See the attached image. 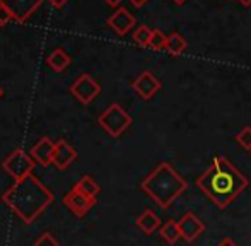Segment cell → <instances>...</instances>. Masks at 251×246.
I'll return each instance as SVG.
<instances>
[{"label": "cell", "instance_id": "cell-16", "mask_svg": "<svg viewBox=\"0 0 251 246\" xmlns=\"http://www.w3.org/2000/svg\"><path fill=\"white\" fill-rule=\"evenodd\" d=\"M186 40L181 36L179 33H171L168 36V43H166V50H168L169 55H173V57H178V55H181L183 51L186 50Z\"/></svg>", "mask_w": 251, "mask_h": 246}, {"label": "cell", "instance_id": "cell-30", "mask_svg": "<svg viewBox=\"0 0 251 246\" xmlns=\"http://www.w3.org/2000/svg\"><path fill=\"white\" fill-rule=\"evenodd\" d=\"M2 96H3V89H2V86H0V99H2Z\"/></svg>", "mask_w": 251, "mask_h": 246}, {"label": "cell", "instance_id": "cell-28", "mask_svg": "<svg viewBox=\"0 0 251 246\" xmlns=\"http://www.w3.org/2000/svg\"><path fill=\"white\" fill-rule=\"evenodd\" d=\"M239 2H241L243 5H246V7H250V5H251V0H239Z\"/></svg>", "mask_w": 251, "mask_h": 246}, {"label": "cell", "instance_id": "cell-13", "mask_svg": "<svg viewBox=\"0 0 251 246\" xmlns=\"http://www.w3.org/2000/svg\"><path fill=\"white\" fill-rule=\"evenodd\" d=\"M77 159V150L65 140L55 142V154H53V166L58 170H65L72 164V161Z\"/></svg>", "mask_w": 251, "mask_h": 246}, {"label": "cell", "instance_id": "cell-10", "mask_svg": "<svg viewBox=\"0 0 251 246\" xmlns=\"http://www.w3.org/2000/svg\"><path fill=\"white\" fill-rule=\"evenodd\" d=\"M178 227H179V233H181V238L185 241H188V243L195 241L205 231V224L193 212H186L178 221Z\"/></svg>", "mask_w": 251, "mask_h": 246}, {"label": "cell", "instance_id": "cell-2", "mask_svg": "<svg viewBox=\"0 0 251 246\" xmlns=\"http://www.w3.org/2000/svg\"><path fill=\"white\" fill-rule=\"evenodd\" d=\"M53 193L33 174L14 181V185L2 195V202L14 210L24 224H33L53 202Z\"/></svg>", "mask_w": 251, "mask_h": 246}, {"label": "cell", "instance_id": "cell-12", "mask_svg": "<svg viewBox=\"0 0 251 246\" xmlns=\"http://www.w3.org/2000/svg\"><path fill=\"white\" fill-rule=\"evenodd\" d=\"M53 154H55V142H51L48 137L40 139L29 150V156L40 166H50L53 164Z\"/></svg>", "mask_w": 251, "mask_h": 246}, {"label": "cell", "instance_id": "cell-23", "mask_svg": "<svg viewBox=\"0 0 251 246\" xmlns=\"http://www.w3.org/2000/svg\"><path fill=\"white\" fill-rule=\"evenodd\" d=\"M10 19H14L12 14H10L3 5H0V26H5Z\"/></svg>", "mask_w": 251, "mask_h": 246}, {"label": "cell", "instance_id": "cell-22", "mask_svg": "<svg viewBox=\"0 0 251 246\" xmlns=\"http://www.w3.org/2000/svg\"><path fill=\"white\" fill-rule=\"evenodd\" d=\"M34 246H58V241L56 238L50 233H43L36 241H34Z\"/></svg>", "mask_w": 251, "mask_h": 246}, {"label": "cell", "instance_id": "cell-1", "mask_svg": "<svg viewBox=\"0 0 251 246\" xmlns=\"http://www.w3.org/2000/svg\"><path fill=\"white\" fill-rule=\"evenodd\" d=\"M248 185V178L222 156H214L212 166L197 178V186L219 209H226Z\"/></svg>", "mask_w": 251, "mask_h": 246}, {"label": "cell", "instance_id": "cell-11", "mask_svg": "<svg viewBox=\"0 0 251 246\" xmlns=\"http://www.w3.org/2000/svg\"><path fill=\"white\" fill-rule=\"evenodd\" d=\"M135 23H137L135 16L130 14V10L125 9V7H120L115 14H111V16L108 17V26L111 27L116 34H120V36H125V34L135 26Z\"/></svg>", "mask_w": 251, "mask_h": 246}, {"label": "cell", "instance_id": "cell-14", "mask_svg": "<svg viewBox=\"0 0 251 246\" xmlns=\"http://www.w3.org/2000/svg\"><path fill=\"white\" fill-rule=\"evenodd\" d=\"M135 224L144 234H152L154 231L161 229V219L157 217V214L152 210H144L139 217L135 219Z\"/></svg>", "mask_w": 251, "mask_h": 246}, {"label": "cell", "instance_id": "cell-8", "mask_svg": "<svg viewBox=\"0 0 251 246\" xmlns=\"http://www.w3.org/2000/svg\"><path fill=\"white\" fill-rule=\"evenodd\" d=\"M43 0H0V5H3L16 21L24 23L38 7L41 5Z\"/></svg>", "mask_w": 251, "mask_h": 246}, {"label": "cell", "instance_id": "cell-25", "mask_svg": "<svg viewBox=\"0 0 251 246\" xmlns=\"http://www.w3.org/2000/svg\"><path fill=\"white\" fill-rule=\"evenodd\" d=\"M217 246H238V245H236L234 241L231 240V238H224V240H222Z\"/></svg>", "mask_w": 251, "mask_h": 246}, {"label": "cell", "instance_id": "cell-20", "mask_svg": "<svg viewBox=\"0 0 251 246\" xmlns=\"http://www.w3.org/2000/svg\"><path fill=\"white\" fill-rule=\"evenodd\" d=\"M166 43H168V36H164V33L161 29L152 31L149 48H152V50H162V48H166Z\"/></svg>", "mask_w": 251, "mask_h": 246}, {"label": "cell", "instance_id": "cell-6", "mask_svg": "<svg viewBox=\"0 0 251 246\" xmlns=\"http://www.w3.org/2000/svg\"><path fill=\"white\" fill-rule=\"evenodd\" d=\"M70 93L77 101H80L82 104H89L100 96L101 86L96 79L89 75V74H82L79 79H75V82L70 86Z\"/></svg>", "mask_w": 251, "mask_h": 246}, {"label": "cell", "instance_id": "cell-21", "mask_svg": "<svg viewBox=\"0 0 251 246\" xmlns=\"http://www.w3.org/2000/svg\"><path fill=\"white\" fill-rule=\"evenodd\" d=\"M236 142L243 147V149L251 152V126H243L239 133L236 135Z\"/></svg>", "mask_w": 251, "mask_h": 246}, {"label": "cell", "instance_id": "cell-17", "mask_svg": "<svg viewBox=\"0 0 251 246\" xmlns=\"http://www.w3.org/2000/svg\"><path fill=\"white\" fill-rule=\"evenodd\" d=\"M75 188H79L80 192L84 193V195H87V197H91V198H96L98 195H100V192H101V188H100V185L96 183V180H94L93 176H89V174H86V176H82L79 181H77L75 185Z\"/></svg>", "mask_w": 251, "mask_h": 246}, {"label": "cell", "instance_id": "cell-15", "mask_svg": "<svg viewBox=\"0 0 251 246\" xmlns=\"http://www.w3.org/2000/svg\"><path fill=\"white\" fill-rule=\"evenodd\" d=\"M47 63L51 70H55V72H62V70H65L67 67L70 65V57H69L67 51L62 50V48H56V50H53L51 53L47 57Z\"/></svg>", "mask_w": 251, "mask_h": 246}, {"label": "cell", "instance_id": "cell-24", "mask_svg": "<svg viewBox=\"0 0 251 246\" xmlns=\"http://www.w3.org/2000/svg\"><path fill=\"white\" fill-rule=\"evenodd\" d=\"M48 2H50L53 7H56V9H60V7L65 5V3L69 2V0H48Z\"/></svg>", "mask_w": 251, "mask_h": 246}, {"label": "cell", "instance_id": "cell-9", "mask_svg": "<svg viewBox=\"0 0 251 246\" xmlns=\"http://www.w3.org/2000/svg\"><path fill=\"white\" fill-rule=\"evenodd\" d=\"M132 87H133V91L142 98V99L147 101V99H151V98L154 96L159 89H161V80H159L152 72L146 70V72H142L135 80H133Z\"/></svg>", "mask_w": 251, "mask_h": 246}, {"label": "cell", "instance_id": "cell-26", "mask_svg": "<svg viewBox=\"0 0 251 246\" xmlns=\"http://www.w3.org/2000/svg\"><path fill=\"white\" fill-rule=\"evenodd\" d=\"M106 3H108V5H111V7H118L120 3L123 2V0H104Z\"/></svg>", "mask_w": 251, "mask_h": 246}, {"label": "cell", "instance_id": "cell-18", "mask_svg": "<svg viewBox=\"0 0 251 246\" xmlns=\"http://www.w3.org/2000/svg\"><path fill=\"white\" fill-rule=\"evenodd\" d=\"M159 234H161V238L168 245H175L176 241H178L179 238H181V233H179L178 222H175V221H168L166 224H162L161 229H159Z\"/></svg>", "mask_w": 251, "mask_h": 246}, {"label": "cell", "instance_id": "cell-19", "mask_svg": "<svg viewBox=\"0 0 251 246\" xmlns=\"http://www.w3.org/2000/svg\"><path fill=\"white\" fill-rule=\"evenodd\" d=\"M152 31L149 26H146V24H142V26H139L135 29V33H133V41H135L139 47L142 48H149V43H151V36H152Z\"/></svg>", "mask_w": 251, "mask_h": 246}, {"label": "cell", "instance_id": "cell-3", "mask_svg": "<svg viewBox=\"0 0 251 246\" xmlns=\"http://www.w3.org/2000/svg\"><path fill=\"white\" fill-rule=\"evenodd\" d=\"M188 181L175 171L169 163H161L142 181V190L161 209H168L181 193L186 192Z\"/></svg>", "mask_w": 251, "mask_h": 246}, {"label": "cell", "instance_id": "cell-5", "mask_svg": "<svg viewBox=\"0 0 251 246\" xmlns=\"http://www.w3.org/2000/svg\"><path fill=\"white\" fill-rule=\"evenodd\" d=\"M36 166V163L33 161V157L27 156L24 150L16 149L10 156L5 157V161L2 163V168L7 174H10V178L14 180H23L27 174H33V170Z\"/></svg>", "mask_w": 251, "mask_h": 246}, {"label": "cell", "instance_id": "cell-27", "mask_svg": "<svg viewBox=\"0 0 251 246\" xmlns=\"http://www.w3.org/2000/svg\"><path fill=\"white\" fill-rule=\"evenodd\" d=\"M130 2H132L135 7H142V5H146V3H147V0H130Z\"/></svg>", "mask_w": 251, "mask_h": 246}, {"label": "cell", "instance_id": "cell-7", "mask_svg": "<svg viewBox=\"0 0 251 246\" xmlns=\"http://www.w3.org/2000/svg\"><path fill=\"white\" fill-rule=\"evenodd\" d=\"M63 205L72 214H75V216H79V217H84L94 205H96V198H91V197L84 195L79 188L74 186V188L63 197Z\"/></svg>", "mask_w": 251, "mask_h": 246}, {"label": "cell", "instance_id": "cell-29", "mask_svg": "<svg viewBox=\"0 0 251 246\" xmlns=\"http://www.w3.org/2000/svg\"><path fill=\"white\" fill-rule=\"evenodd\" d=\"M173 2H175V3H178V5H181V3H185L186 0H173Z\"/></svg>", "mask_w": 251, "mask_h": 246}, {"label": "cell", "instance_id": "cell-4", "mask_svg": "<svg viewBox=\"0 0 251 246\" xmlns=\"http://www.w3.org/2000/svg\"><path fill=\"white\" fill-rule=\"evenodd\" d=\"M98 123L106 133H109V135L116 139L132 125V117L126 113V110L123 106L113 103L111 106H108L100 115Z\"/></svg>", "mask_w": 251, "mask_h": 246}]
</instances>
